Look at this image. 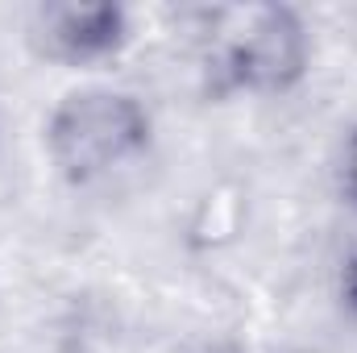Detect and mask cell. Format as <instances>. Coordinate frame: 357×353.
<instances>
[{"label": "cell", "instance_id": "cell-1", "mask_svg": "<svg viewBox=\"0 0 357 353\" xmlns=\"http://www.w3.org/2000/svg\"><path fill=\"white\" fill-rule=\"evenodd\" d=\"M312 29L291 4H216L199 13V71L216 100L287 96L312 71Z\"/></svg>", "mask_w": 357, "mask_h": 353}, {"label": "cell", "instance_id": "cell-2", "mask_svg": "<svg viewBox=\"0 0 357 353\" xmlns=\"http://www.w3.org/2000/svg\"><path fill=\"white\" fill-rule=\"evenodd\" d=\"M42 146L63 183L91 187L150 154L154 117L133 91L75 88L46 112Z\"/></svg>", "mask_w": 357, "mask_h": 353}, {"label": "cell", "instance_id": "cell-3", "mask_svg": "<svg viewBox=\"0 0 357 353\" xmlns=\"http://www.w3.org/2000/svg\"><path fill=\"white\" fill-rule=\"evenodd\" d=\"M29 42L42 59L59 67L88 71L100 63H112L133 42V13L125 4H42L29 21Z\"/></svg>", "mask_w": 357, "mask_h": 353}, {"label": "cell", "instance_id": "cell-4", "mask_svg": "<svg viewBox=\"0 0 357 353\" xmlns=\"http://www.w3.org/2000/svg\"><path fill=\"white\" fill-rule=\"evenodd\" d=\"M341 191H345V200L357 208V125L349 129V137L341 146Z\"/></svg>", "mask_w": 357, "mask_h": 353}, {"label": "cell", "instance_id": "cell-5", "mask_svg": "<svg viewBox=\"0 0 357 353\" xmlns=\"http://www.w3.org/2000/svg\"><path fill=\"white\" fill-rule=\"evenodd\" d=\"M341 303H345V312L357 320V250L341 266Z\"/></svg>", "mask_w": 357, "mask_h": 353}]
</instances>
